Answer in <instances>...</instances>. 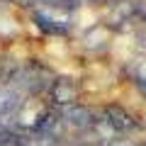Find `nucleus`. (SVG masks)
Instances as JSON below:
<instances>
[{
	"label": "nucleus",
	"mask_w": 146,
	"mask_h": 146,
	"mask_svg": "<svg viewBox=\"0 0 146 146\" xmlns=\"http://www.w3.org/2000/svg\"><path fill=\"white\" fill-rule=\"evenodd\" d=\"M98 117H100V115H95V110H90V107H83V105H71L68 110H63L61 119L66 122V124H71L73 129L85 131V129H90V127L98 122Z\"/></svg>",
	"instance_id": "f257e3e1"
},
{
	"label": "nucleus",
	"mask_w": 146,
	"mask_h": 146,
	"mask_svg": "<svg viewBox=\"0 0 146 146\" xmlns=\"http://www.w3.org/2000/svg\"><path fill=\"white\" fill-rule=\"evenodd\" d=\"M22 95L25 93H22L12 80H3V83H0V119L7 117V115H12V112L20 107Z\"/></svg>",
	"instance_id": "f03ea898"
},
{
	"label": "nucleus",
	"mask_w": 146,
	"mask_h": 146,
	"mask_svg": "<svg viewBox=\"0 0 146 146\" xmlns=\"http://www.w3.org/2000/svg\"><path fill=\"white\" fill-rule=\"evenodd\" d=\"M49 95L56 105H73L76 98H78V85L71 78H56L49 88Z\"/></svg>",
	"instance_id": "7ed1b4c3"
},
{
	"label": "nucleus",
	"mask_w": 146,
	"mask_h": 146,
	"mask_svg": "<svg viewBox=\"0 0 146 146\" xmlns=\"http://www.w3.org/2000/svg\"><path fill=\"white\" fill-rule=\"evenodd\" d=\"M102 117H105V122H107V124L112 127L117 134H119V131H129V129H134V127H136L134 117H131L129 112H124L122 107H115V105L105 110Z\"/></svg>",
	"instance_id": "20e7f679"
},
{
	"label": "nucleus",
	"mask_w": 146,
	"mask_h": 146,
	"mask_svg": "<svg viewBox=\"0 0 146 146\" xmlns=\"http://www.w3.org/2000/svg\"><path fill=\"white\" fill-rule=\"evenodd\" d=\"M0 146H22V134L15 131L5 119H0Z\"/></svg>",
	"instance_id": "39448f33"
},
{
	"label": "nucleus",
	"mask_w": 146,
	"mask_h": 146,
	"mask_svg": "<svg viewBox=\"0 0 146 146\" xmlns=\"http://www.w3.org/2000/svg\"><path fill=\"white\" fill-rule=\"evenodd\" d=\"M134 83L141 88V93L146 95V61H141V63H136V68H134Z\"/></svg>",
	"instance_id": "423d86ee"
},
{
	"label": "nucleus",
	"mask_w": 146,
	"mask_h": 146,
	"mask_svg": "<svg viewBox=\"0 0 146 146\" xmlns=\"http://www.w3.org/2000/svg\"><path fill=\"white\" fill-rule=\"evenodd\" d=\"M107 146H136V144H134V141H129V139H119V136H117V139H112Z\"/></svg>",
	"instance_id": "0eeeda50"
},
{
	"label": "nucleus",
	"mask_w": 146,
	"mask_h": 146,
	"mask_svg": "<svg viewBox=\"0 0 146 146\" xmlns=\"http://www.w3.org/2000/svg\"><path fill=\"white\" fill-rule=\"evenodd\" d=\"M139 42H141V46H146V29L139 32Z\"/></svg>",
	"instance_id": "6e6552de"
},
{
	"label": "nucleus",
	"mask_w": 146,
	"mask_h": 146,
	"mask_svg": "<svg viewBox=\"0 0 146 146\" xmlns=\"http://www.w3.org/2000/svg\"><path fill=\"white\" fill-rule=\"evenodd\" d=\"M136 146H146V141H141V144H136Z\"/></svg>",
	"instance_id": "1a4fd4ad"
},
{
	"label": "nucleus",
	"mask_w": 146,
	"mask_h": 146,
	"mask_svg": "<svg viewBox=\"0 0 146 146\" xmlns=\"http://www.w3.org/2000/svg\"><path fill=\"white\" fill-rule=\"evenodd\" d=\"M88 146H90V144H88Z\"/></svg>",
	"instance_id": "9d476101"
}]
</instances>
